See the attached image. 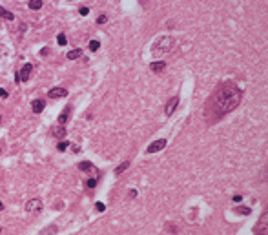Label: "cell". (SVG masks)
<instances>
[{
  "mask_svg": "<svg viewBox=\"0 0 268 235\" xmlns=\"http://www.w3.org/2000/svg\"><path fill=\"white\" fill-rule=\"evenodd\" d=\"M242 98V91L235 86H225L215 93V100H214V113L217 117L230 113L235 109Z\"/></svg>",
  "mask_w": 268,
  "mask_h": 235,
  "instance_id": "obj_1",
  "label": "cell"
},
{
  "mask_svg": "<svg viewBox=\"0 0 268 235\" xmlns=\"http://www.w3.org/2000/svg\"><path fill=\"white\" fill-rule=\"evenodd\" d=\"M173 46H175V40H173L172 36H159L157 38L155 46L151 48V53H153V57H163L164 53H170L173 49Z\"/></svg>",
  "mask_w": 268,
  "mask_h": 235,
  "instance_id": "obj_2",
  "label": "cell"
},
{
  "mask_svg": "<svg viewBox=\"0 0 268 235\" xmlns=\"http://www.w3.org/2000/svg\"><path fill=\"white\" fill-rule=\"evenodd\" d=\"M42 210V200L40 199H31L26 202V211L27 213H38Z\"/></svg>",
  "mask_w": 268,
  "mask_h": 235,
  "instance_id": "obj_3",
  "label": "cell"
},
{
  "mask_svg": "<svg viewBox=\"0 0 268 235\" xmlns=\"http://www.w3.org/2000/svg\"><path fill=\"white\" fill-rule=\"evenodd\" d=\"M177 106H179V97H173V98H170V100L166 102V108H164L166 117H172L173 111L177 109Z\"/></svg>",
  "mask_w": 268,
  "mask_h": 235,
  "instance_id": "obj_4",
  "label": "cell"
},
{
  "mask_svg": "<svg viewBox=\"0 0 268 235\" xmlns=\"http://www.w3.org/2000/svg\"><path fill=\"white\" fill-rule=\"evenodd\" d=\"M166 146V140L164 139H159V140H155V142H151L150 146L146 148V151L148 153H157V151H161V149Z\"/></svg>",
  "mask_w": 268,
  "mask_h": 235,
  "instance_id": "obj_5",
  "label": "cell"
},
{
  "mask_svg": "<svg viewBox=\"0 0 268 235\" xmlns=\"http://www.w3.org/2000/svg\"><path fill=\"white\" fill-rule=\"evenodd\" d=\"M31 71H33V66H31V64H24V66H22V70L18 71V75H20V82H26L27 78L31 77Z\"/></svg>",
  "mask_w": 268,
  "mask_h": 235,
  "instance_id": "obj_6",
  "label": "cell"
},
{
  "mask_svg": "<svg viewBox=\"0 0 268 235\" xmlns=\"http://www.w3.org/2000/svg\"><path fill=\"white\" fill-rule=\"evenodd\" d=\"M48 95H49V98H60V97H68V89H64V87H55V89H51Z\"/></svg>",
  "mask_w": 268,
  "mask_h": 235,
  "instance_id": "obj_7",
  "label": "cell"
},
{
  "mask_svg": "<svg viewBox=\"0 0 268 235\" xmlns=\"http://www.w3.org/2000/svg\"><path fill=\"white\" fill-rule=\"evenodd\" d=\"M150 70L153 71V73H163V71L166 70V62H163V60L151 62V64H150Z\"/></svg>",
  "mask_w": 268,
  "mask_h": 235,
  "instance_id": "obj_8",
  "label": "cell"
},
{
  "mask_svg": "<svg viewBox=\"0 0 268 235\" xmlns=\"http://www.w3.org/2000/svg\"><path fill=\"white\" fill-rule=\"evenodd\" d=\"M31 108H33V113H42L44 108H46V102H44V100H40V98H37V100H33V102H31Z\"/></svg>",
  "mask_w": 268,
  "mask_h": 235,
  "instance_id": "obj_9",
  "label": "cell"
},
{
  "mask_svg": "<svg viewBox=\"0 0 268 235\" xmlns=\"http://www.w3.org/2000/svg\"><path fill=\"white\" fill-rule=\"evenodd\" d=\"M78 170H82V171H91V173H93V175L97 173L95 166L91 164L89 160H86V162H78Z\"/></svg>",
  "mask_w": 268,
  "mask_h": 235,
  "instance_id": "obj_10",
  "label": "cell"
},
{
  "mask_svg": "<svg viewBox=\"0 0 268 235\" xmlns=\"http://www.w3.org/2000/svg\"><path fill=\"white\" fill-rule=\"evenodd\" d=\"M69 111H71V108H69V106H66V108H64V111L60 113V117H59V124H62V126H64V124L68 122V119H69Z\"/></svg>",
  "mask_w": 268,
  "mask_h": 235,
  "instance_id": "obj_11",
  "label": "cell"
},
{
  "mask_svg": "<svg viewBox=\"0 0 268 235\" xmlns=\"http://www.w3.org/2000/svg\"><path fill=\"white\" fill-rule=\"evenodd\" d=\"M128 168H130V160H124L122 164H119L117 168H115V175H122Z\"/></svg>",
  "mask_w": 268,
  "mask_h": 235,
  "instance_id": "obj_12",
  "label": "cell"
},
{
  "mask_svg": "<svg viewBox=\"0 0 268 235\" xmlns=\"http://www.w3.org/2000/svg\"><path fill=\"white\" fill-rule=\"evenodd\" d=\"M69 60H77V59H80L82 57V49H71V51L66 55Z\"/></svg>",
  "mask_w": 268,
  "mask_h": 235,
  "instance_id": "obj_13",
  "label": "cell"
},
{
  "mask_svg": "<svg viewBox=\"0 0 268 235\" xmlns=\"http://www.w3.org/2000/svg\"><path fill=\"white\" fill-rule=\"evenodd\" d=\"M0 17L6 18V20H15V15H13L11 11H8V9H4V8H0Z\"/></svg>",
  "mask_w": 268,
  "mask_h": 235,
  "instance_id": "obj_14",
  "label": "cell"
},
{
  "mask_svg": "<svg viewBox=\"0 0 268 235\" xmlns=\"http://www.w3.org/2000/svg\"><path fill=\"white\" fill-rule=\"evenodd\" d=\"M53 133H55V137H59V139H64V137H66V128H64V126H59V128H55V131H53Z\"/></svg>",
  "mask_w": 268,
  "mask_h": 235,
  "instance_id": "obj_15",
  "label": "cell"
},
{
  "mask_svg": "<svg viewBox=\"0 0 268 235\" xmlns=\"http://www.w3.org/2000/svg\"><path fill=\"white\" fill-rule=\"evenodd\" d=\"M29 9H33V11H37V9L42 8V0H29Z\"/></svg>",
  "mask_w": 268,
  "mask_h": 235,
  "instance_id": "obj_16",
  "label": "cell"
},
{
  "mask_svg": "<svg viewBox=\"0 0 268 235\" xmlns=\"http://www.w3.org/2000/svg\"><path fill=\"white\" fill-rule=\"evenodd\" d=\"M235 211H237V213H241V215H250L252 210L248 208V206H237V208H235Z\"/></svg>",
  "mask_w": 268,
  "mask_h": 235,
  "instance_id": "obj_17",
  "label": "cell"
},
{
  "mask_svg": "<svg viewBox=\"0 0 268 235\" xmlns=\"http://www.w3.org/2000/svg\"><path fill=\"white\" fill-rule=\"evenodd\" d=\"M99 48H100V42H99V40H91V42H89V49H91V51H97Z\"/></svg>",
  "mask_w": 268,
  "mask_h": 235,
  "instance_id": "obj_18",
  "label": "cell"
},
{
  "mask_svg": "<svg viewBox=\"0 0 268 235\" xmlns=\"http://www.w3.org/2000/svg\"><path fill=\"white\" fill-rule=\"evenodd\" d=\"M68 142H66V140H62V142H59V144H57V149H59V151H66V149H68Z\"/></svg>",
  "mask_w": 268,
  "mask_h": 235,
  "instance_id": "obj_19",
  "label": "cell"
},
{
  "mask_svg": "<svg viewBox=\"0 0 268 235\" xmlns=\"http://www.w3.org/2000/svg\"><path fill=\"white\" fill-rule=\"evenodd\" d=\"M86 186H88V188H95V186H97V179H88Z\"/></svg>",
  "mask_w": 268,
  "mask_h": 235,
  "instance_id": "obj_20",
  "label": "cell"
},
{
  "mask_svg": "<svg viewBox=\"0 0 268 235\" xmlns=\"http://www.w3.org/2000/svg\"><path fill=\"white\" fill-rule=\"evenodd\" d=\"M59 44H60V46H66V35H64V33L59 35Z\"/></svg>",
  "mask_w": 268,
  "mask_h": 235,
  "instance_id": "obj_21",
  "label": "cell"
},
{
  "mask_svg": "<svg viewBox=\"0 0 268 235\" xmlns=\"http://www.w3.org/2000/svg\"><path fill=\"white\" fill-rule=\"evenodd\" d=\"M106 20H108V17H106V15H100V17L97 18V24H106Z\"/></svg>",
  "mask_w": 268,
  "mask_h": 235,
  "instance_id": "obj_22",
  "label": "cell"
},
{
  "mask_svg": "<svg viewBox=\"0 0 268 235\" xmlns=\"http://www.w3.org/2000/svg\"><path fill=\"white\" fill-rule=\"evenodd\" d=\"M95 208H97V211H104V210H106V206H104L102 202H97V204H95Z\"/></svg>",
  "mask_w": 268,
  "mask_h": 235,
  "instance_id": "obj_23",
  "label": "cell"
},
{
  "mask_svg": "<svg viewBox=\"0 0 268 235\" xmlns=\"http://www.w3.org/2000/svg\"><path fill=\"white\" fill-rule=\"evenodd\" d=\"M78 11H80V15H84V17H86L88 13H89V9H88V8H80Z\"/></svg>",
  "mask_w": 268,
  "mask_h": 235,
  "instance_id": "obj_24",
  "label": "cell"
},
{
  "mask_svg": "<svg viewBox=\"0 0 268 235\" xmlns=\"http://www.w3.org/2000/svg\"><path fill=\"white\" fill-rule=\"evenodd\" d=\"M8 97V91L6 89H0V98H6Z\"/></svg>",
  "mask_w": 268,
  "mask_h": 235,
  "instance_id": "obj_25",
  "label": "cell"
},
{
  "mask_svg": "<svg viewBox=\"0 0 268 235\" xmlns=\"http://www.w3.org/2000/svg\"><path fill=\"white\" fill-rule=\"evenodd\" d=\"M137 197V190H131L130 192V199H135Z\"/></svg>",
  "mask_w": 268,
  "mask_h": 235,
  "instance_id": "obj_26",
  "label": "cell"
},
{
  "mask_svg": "<svg viewBox=\"0 0 268 235\" xmlns=\"http://www.w3.org/2000/svg\"><path fill=\"white\" fill-rule=\"evenodd\" d=\"M234 200H235V202H241V200H242V197H241V195H235V197H234Z\"/></svg>",
  "mask_w": 268,
  "mask_h": 235,
  "instance_id": "obj_27",
  "label": "cell"
},
{
  "mask_svg": "<svg viewBox=\"0 0 268 235\" xmlns=\"http://www.w3.org/2000/svg\"><path fill=\"white\" fill-rule=\"evenodd\" d=\"M0 210H4V204H2V202H0Z\"/></svg>",
  "mask_w": 268,
  "mask_h": 235,
  "instance_id": "obj_28",
  "label": "cell"
},
{
  "mask_svg": "<svg viewBox=\"0 0 268 235\" xmlns=\"http://www.w3.org/2000/svg\"><path fill=\"white\" fill-rule=\"evenodd\" d=\"M0 122H2V115H0Z\"/></svg>",
  "mask_w": 268,
  "mask_h": 235,
  "instance_id": "obj_29",
  "label": "cell"
},
{
  "mask_svg": "<svg viewBox=\"0 0 268 235\" xmlns=\"http://www.w3.org/2000/svg\"><path fill=\"white\" fill-rule=\"evenodd\" d=\"M0 232H2V228H0Z\"/></svg>",
  "mask_w": 268,
  "mask_h": 235,
  "instance_id": "obj_30",
  "label": "cell"
}]
</instances>
